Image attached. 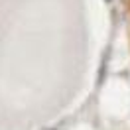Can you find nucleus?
<instances>
[{
	"instance_id": "nucleus-1",
	"label": "nucleus",
	"mask_w": 130,
	"mask_h": 130,
	"mask_svg": "<svg viewBox=\"0 0 130 130\" xmlns=\"http://www.w3.org/2000/svg\"><path fill=\"white\" fill-rule=\"evenodd\" d=\"M41 130H57V126H51V128H41Z\"/></svg>"
},
{
	"instance_id": "nucleus-2",
	"label": "nucleus",
	"mask_w": 130,
	"mask_h": 130,
	"mask_svg": "<svg viewBox=\"0 0 130 130\" xmlns=\"http://www.w3.org/2000/svg\"><path fill=\"white\" fill-rule=\"evenodd\" d=\"M105 2H112V0H105Z\"/></svg>"
}]
</instances>
